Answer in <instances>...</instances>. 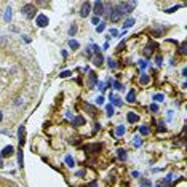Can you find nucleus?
Listing matches in <instances>:
<instances>
[{"label":"nucleus","instance_id":"4be33fe9","mask_svg":"<svg viewBox=\"0 0 187 187\" xmlns=\"http://www.w3.org/2000/svg\"><path fill=\"white\" fill-rule=\"evenodd\" d=\"M66 163H67L69 166H74V165H75V162H74V158H72L71 155H67V157H66Z\"/></svg>","mask_w":187,"mask_h":187},{"label":"nucleus","instance_id":"393cba45","mask_svg":"<svg viewBox=\"0 0 187 187\" xmlns=\"http://www.w3.org/2000/svg\"><path fill=\"white\" fill-rule=\"evenodd\" d=\"M139 131H141V134H149V128L145 127V125H144V127H141V128H139Z\"/></svg>","mask_w":187,"mask_h":187},{"label":"nucleus","instance_id":"f257e3e1","mask_svg":"<svg viewBox=\"0 0 187 187\" xmlns=\"http://www.w3.org/2000/svg\"><path fill=\"white\" fill-rule=\"evenodd\" d=\"M35 5H32V3H26L24 6H23V13H24V16L27 18V19H34L35 18Z\"/></svg>","mask_w":187,"mask_h":187},{"label":"nucleus","instance_id":"f03ea898","mask_svg":"<svg viewBox=\"0 0 187 187\" xmlns=\"http://www.w3.org/2000/svg\"><path fill=\"white\" fill-rule=\"evenodd\" d=\"M117 6H119L120 11L125 15V13H131V11L136 8V2H120Z\"/></svg>","mask_w":187,"mask_h":187},{"label":"nucleus","instance_id":"c85d7f7f","mask_svg":"<svg viewBox=\"0 0 187 187\" xmlns=\"http://www.w3.org/2000/svg\"><path fill=\"white\" fill-rule=\"evenodd\" d=\"M179 53L185 54V42H182V43H181V50H179Z\"/></svg>","mask_w":187,"mask_h":187},{"label":"nucleus","instance_id":"423d86ee","mask_svg":"<svg viewBox=\"0 0 187 187\" xmlns=\"http://www.w3.org/2000/svg\"><path fill=\"white\" fill-rule=\"evenodd\" d=\"M122 15H123V13L120 11V8H119V6H115V8H112V13H110V21H114V23H115V21H119L122 18Z\"/></svg>","mask_w":187,"mask_h":187},{"label":"nucleus","instance_id":"4468645a","mask_svg":"<svg viewBox=\"0 0 187 187\" xmlns=\"http://www.w3.org/2000/svg\"><path fill=\"white\" fill-rule=\"evenodd\" d=\"M19 144H24V127H19Z\"/></svg>","mask_w":187,"mask_h":187},{"label":"nucleus","instance_id":"9d476101","mask_svg":"<svg viewBox=\"0 0 187 187\" xmlns=\"http://www.w3.org/2000/svg\"><path fill=\"white\" fill-rule=\"evenodd\" d=\"M127 101H128V102H131V104L136 102V93H134V90H131V91L128 93V96H127Z\"/></svg>","mask_w":187,"mask_h":187},{"label":"nucleus","instance_id":"412c9836","mask_svg":"<svg viewBox=\"0 0 187 187\" xmlns=\"http://www.w3.org/2000/svg\"><path fill=\"white\" fill-rule=\"evenodd\" d=\"M119 158L120 160H125V158H127V152H125L123 149H119Z\"/></svg>","mask_w":187,"mask_h":187},{"label":"nucleus","instance_id":"0eeeda50","mask_svg":"<svg viewBox=\"0 0 187 187\" xmlns=\"http://www.w3.org/2000/svg\"><path fill=\"white\" fill-rule=\"evenodd\" d=\"M35 24H37L38 27H45V26H48V18H46L45 15H38V16H37V21H35Z\"/></svg>","mask_w":187,"mask_h":187},{"label":"nucleus","instance_id":"58836bf2","mask_svg":"<svg viewBox=\"0 0 187 187\" xmlns=\"http://www.w3.org/2000/svg\"><path fill=\"white\" fill-rule=\"evenodd\" d=\"M0 168H3V162L2 160H0Z\"/></svg>","mask_w":187,"mask_h":187},{"label":"nucleus","instance_id":"20e7f679","mask_svg":"<svg viewBox=\"0 0 187 187\" xmlns=\"http://www.w3.org/2000/svg\"><path fill=\"white\" fill-rule=\"evenodd\" d=\"M101 150V144H88L85 145V152H90V154H98Z\"/></svg>","mask_w":187,"mask_h":187},{"label":"nucleus","instance_id":"bb28decb","mask_svg":"<svg viewBox=\"0 0 187 187\" xmlns=\"http://www.w3.org/2000/svg\"><path fill=\"white\" fill-rule=\"evenodd\" d=\"M141 144H142V141H141V138H138V136H136V138H134V145H136V147H139Z\"/></svg>","mask_w":187,"mask_h":187},{"label":"nucleus","instance_id":"7ed1b4c3","mask_svg":"<svg viewBox=\"0 0 187 187\" xmlns=\"http://www.w3.org/2000/svg\"><path fill=\"white\" fill-rule=\"evenodd\" d=\"M90 11H91V3L90 2H85L82 5V10H80V16L82 18H86L90 15Z\"/></svg>","mask_w":187,"mask_h":187},{"label":"nucleus","instance_id":"c9c22d12","mask_svg":"<svg viewBox=\"0 0 187 187\" xmlns=\"http://www.w3.org/2000/svg\"><path fill=\"white\" fill-rule=\"evenodd\" d=\"M155 61H157V64H158V66H162V56H157V59H155Z\"/></svg>","mask_w":187,"mask_h":187},{"label":"nucleus","instance_id":"ddd939ff","mask_svg":"<svg viewBox=\"0 0 187 187\" xmlns=\"http://www.w3.org/2000/svg\"><path fill=\"white\" fill-rule=\"evenodd\" d=\"M139 82L142 83V85H147V83L150 82V77H149V75H145V74H142L141 79H139Z\"/></svg>","mask_w":187,"mask_h":187},{"label":"nucleus","instance_id":"c756f323","mask_svg":"<svg viewBox=\"0 0 187 187\" xmlns=\"http://www.w3.org/2000/svg\"><path fill=\"white\" fill-rule=\"evenodd\" d=\"M104 29H106V24H99L98 27H96V31H98V32H102Z\"/></svg>","mask_w":187,"mask_h":187},{"label":"nucleus","instance_id":"5701e85b","mask_svg":"<svg viewBox=\"0 0 187 187\" xmlns=\"http://www.w3.org/2000/svg\"><path fill=\"white\" fill-rule=\"evenodd\" d=\"M107 62H109V67H110V69H115V67H117V62H115L112 58H109Z\"/></svg>","mask_w":187,"mask_h":187},{"label":"nucleus","instance_id":"2f4dec72","mask_svg":"<svg viewBox=\"0 0 187 187\" xmlns=\"http://www.w3.org/2000/svg\"><path fill=\"white\" fill-rule=\"evenodd\" d=\"M71 75V72L69 71H66V72H61V79H66V77H69Z\"/></svg>","mask_w":187,"mask_h":187},{"label":"nucleus","instance_id":"e433bc0d","mask_svg":"<svg viewBox=\"0 0 187 187\" xmlns=\"http://www.w3.org/2000/svg\"><path fill=\"white\" fill-rule=\"evenodd\" d=\"M139 66H141V67L144 69L145 66H147V62H145V61H139Z\"/></svg>","mask_w":187,"mask_h":187},{"label":"nucleus","instance_id":"dca6fc26","mask_svg":"<svg viewBox=\"0 0 187 187\" xmlns=\"http://www.w3.org/2000/svg\"><path fill=\"white\" fill-rule=\"evenodd\" d=\"M139 187H152V182L149 181V179H141Z\"/></svg>","mask_w":187,"mask_h":187},{"label":"nucleus","instance_id":"aec40b11","mask_svg":"<svg viewBox=\"0 0 187 187\" xmlns=\"http://www.w3.org/2000/svg\"><path fill=\"white\" fill-rule=\"evenodd\" d=\"M75 32H77V24H72L69 29V35H75Z\"/></svg>","mask_w":187,"mask_h":187},{"label":"nucleus","instance_id":"473e14b6","mask_svg":"<svg viewBox=\"0 0 187 187\" xmlns=\"http://www.w3.org/2000/svg\"><path fill=\"white\" fill-rule=\"evenodd\" d=\"M114 86H115V90H122V83L120 82H114Z\"/></svg>","mask_w":187,"mask_h":187},{"label":"nucleus","instance_id":"2eb2a0df","mask_svg":"<svg viewBox=\"0 0 187 187\" xmlns=\"http://www.w3.org/2000/svg\"><path fill=\"white\" fill-rule=\"evenodd\" d=\"M102 61H104L102 54H96V58H94V64H96V66H101V64H102Z\"/></svg>","mask_w":187,"mask_h":187},{"label":"nucleus","instance_id":"f704fd0d","mask_svg":"<svg viewBox=\"0 0 187 187\" xmlns=\"http://www.w3.org/2000/svg\"><path fill=\"white\" fill-rule=\"evenodd\" d=\"M179 8V6H173V8H170V10H166V13H173V11H176Z\"/></svg>","mask_w":187,"mask_h":187},{"label":"nucleus","instance_id":"ea45409f","mask_svg":"<svg viewBox=\"0 0 187 187\" xmlns=\"http://www.w3.org/2000/svg\"><path fill=\"white\" fill-rule=\"evenodd\" d=\"M2 119H3V115H2V112H0V122H2Z\"/></svg>","mask_w":187,"mask_h":187},{"label":"nucleus","instance_id":"6e6552de","mask_svg":"<svg viewBox=\"0 0 187 187\" xmlns=\"http://www.w3.org/2000/svg\"><path fill=\"white\" fill-rule=\"evenodd\" d=\"M13 154H15V149H13L11 145H6V147H3V150H2V157H3V158L10 157V155H13Z\"/></svg>","mask_w":187,"mask_h":187},{"label":"nucleus","instance_id":"39448f33","mask_svg":"<svg viewBox=\"0 0 187 187\" xmlns=\"http://www.w3.org/2000/svg\"><path fill=\"white\" fill-rule=\"evenodd\" d=\"M93 5H94V10H93V13L96 15V18L101 16L102 13H104V3H102V2H94Z\"/></svg>","mask_w":187,"mask_h":187},{"label":"nucleus","instance_id":"9b49d317","mask_svg":"<svg viewBox=\"0 0 187 187\" xmlns=\"http://www.w3.org/2000/svg\"><path fill=\"white\" fill-rule=\"evenodd\" d=\"M96 82H98V77H96V74L94 72H90V86H94L96 85Z\"/></svg>","mask_w":187,"mask_h":187},{"label":"nucleus","instance_id":"4c0bfd02","mask_svg":"<svg viewBox=\"0 0 187 187\" xmlns=\"http://www.w3.org/2000/svg\"><path fill=\"white\" fill-rule=\"evenodd\" d=\"M102 101H104V98H102V96H99V98L96 99V102H98V104H102Z\"/></svg>","mask_w":187,"mask_h":187},{"label":"nucleus","instance_id":"6ab92c4d","mask_svg":"<svg viewBox=\"0 0 187 187\" xmlns=\"http://www.w3.org/2000/svg\"><path fill=\"white\" fill-rule=\"evenodd\" d=\"M85 109H86V110H90V112H91V115H93V117L96 115V109H94L93 106H90V104H85Z\"/></svg>","mask_w":187,"mask_h":187},{"label":"nucleus","instance_id":"f8f14e48","mask_svg":"<svg viewBox=\"0 0 187 187\" xmlns=\"http://www.w3.org/2000/svg\"><path fill=\"white\" fill-rule=\"evenodd\" d=\"M72 123H74V127H82V125L85 123V119H83V117H75Z\"/></svg>","mask_w":187,"mask_h":187},{"label":"nucleus","instance_id":"a211bd4d","mask_svg":"<svg viewBox=\"0 0 187 187\" xmlns=\"http://www.w3.org/2000/svg\"><path fill=\"white\" fill-rule=\"evenodd\" d=\"M69 46H71L72 50H77V48H79L80 45H79V42H75V40H71V42H69Z\"/></svg>","mask_w":187,"mask_h":187},{"label":"nucleus","instance_id":"cd10ccee","mask_svg":"<svg viewBox=\"0 0 187 187\" xmlns=\"http://www.w3.org/2000/svg\"><path fill=\"white\" fill-rule=\"evenodd\" d=\"M18 163H19V166H23V152L18 154Z\"/></svg>","mask_w":187,"mask_h":187},{"label":"nucleus","instance_id":"a19ab883","mask_svg":"<svg viewBox=\"0 0 187 187\" xmlns=\"http://www.w3.org/2000/svg\"><path fill=\"white\" fill-rule=\"evenodd\" d=\"M158 187H162V185H158Z\"/></svg>","mask_w":187,"mask_h":187},{"label":"nucleus","instance_id":"f3484780","mask_svg":"<svg viewBox=\"0 0 187 187\" xmlns=\"http://www.w3.org/2000/svg\"><path fill=\"white\" fill-rule=\"evenodd\" d=\"M133 24H134V19H133V18H130V19H127V21H125L123 27H125V29H128V27H131Z\"/></svg>","mask_w":187,"mask_h":187},{"label":"nucleus","instance_id":"7c9ffc66","mask_svg":"<svg viewBox=\"0 0 187 187\" xmlns=\"http://www.w3.org/2000/svg\"><path fill=\"white\" fill-rule=\"evenodd\" d=\"M154 99H155V101H158V102L163 101V94H155V96H154Z\"/></svg>","mask_w":187,"mask_h":187},{"label":"nucleus","instance_id":"b1692460","mask_svg":"<svg viewBox=\"0 0 187 187\" xmlns=\"http://www.w3.org/2000/svg\"><path fill=\"white\" fill-rule=\"evenodd\" d=\"M125 133V127H122V125H120V127H117V136H122Z\"/></svg>","mask_w":187,"mask_h":187},{"label":"nucleus","instance_id":"72a5a7b5","mask_svg":"<svg viewBox=\"0 0 187 187\" xmlns=\"http://www.w3.org/2000/svg\"><path fill=\"white\" fill-rule=\"evenodd\" d=\"M150 110H154V112H157V110H158V106H157V104H152V106H150Z\"/></svg>","mask_w":187,"mask_h":187},{"label":"nucleus","instance_id":"a878e982","mask_svg":"<svg viewBox=\"0 0 187 187\" xmlns=\"http://www.w3.org/2000/svg\"><path fill=\"white\" fill-rule=\"evenodd\" d=\"M112 114H114V107H112V104H109V106H107V115L110 117Z\"/></svg>","mask_w":187,"mask_h":187},{"label":"nucleus","instance_id":"1a4fd4ad","mask_svg":"<svg viewBox=\"0 0 187 187\" xmlns=\"http://www.w3.org/2000/svg\"><path fill=\"white\" fill-rule=\"evenodd\" d=\"M127 119H128L130 123H136V122H138V114H134V112H128Z\"/></svg>","mask_w":187,"mask_h":187}]
</instances>
